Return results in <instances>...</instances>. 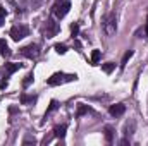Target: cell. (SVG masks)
I'll return each instance as SVG.
<instances>
[{"label": "cell", "mask_w": 148, "mask_h": 146, "mask_svg": "<svg viewBox=\"0 0 148 146\" xmlns=\"http://www.w3.org/2000/svg\"><path fill=\"white\" fill-rule=\"evenodd\" d=\"M77 76L76 74H64V72H55L52 74L48 79H47V84L48 86H59V84H64V83H71L76 81Z\"/></svg>", "instance_id": "1"}, {"label": "cell", "mask_w": 148, "mask_h": 146, "mask_svg": "<svg viewBox=\"0 0 148 146\" xmlns=\"http://www.w3.org/2000/svg\"><path fill=\"white\" fill-rule=\"evenodd\" d=\"M69 9H71V2H69V0H57L52 10H53V16H55L57 19H62V17L67 16Z\"/></svg>", "instance_id": "2"}, {"label": "cell", "mask_w": 148, "mask_h": 146, "mask_svg": "<svg viewBox=\"0 0 148 146\" xmlns=\"http://www.w3.org/2000/svg\"><path fill=\"white\" fill-rule=\"evenodd\" d=\"M103 29H105L107 36H114V35H115L117 23H115V14H114V12L107 14V17H105V23H103Z\"/></svg>", "instance_id": "3"}, {"label": "cell", "mask_w": 148, "mask_h": 146, "mask_svg": "<svg viewBox=\"0 0 148 146\" xmlns=\"http://www.w3.org/2000/svg\"><path fill=\"white\" fill-rule=\"evenodd\" d=\"M19 52H21V55H23V57L35 60V59H38V55H40V46L31 43V45H26V46H23Z\"/></svg>", "instance_id": "4"}, {"label": "cell", "mask_w": 148, "mask_h": 146, "mask_svg": "<svg viewBox=\"0 0 148 146\" xmlns=\"http://www.w3.org/2000/svg\"><path fill=\"white\" fill-rule=\"evenodd\" d=\"M28 35H29V28L24 26V24H21V26H14V28L10 29V36H12L14 41H19V40L26 38Z\"/></svg>", "instance_id": "5"}, {"label": "cell", "mask_w": 148, "mask_h": 146, "mask_svg": "<svg viewBox=\"0 0 148 146\" xmlns=\"http://www.w3.org/2000/svg\"><path fill=\"white\" fill-rule=\"evenodd\" d=\"M59 24L53 21V19H48L47 21V29H45V36L47 38H52V36H55L57 33H59Z\"/></svg>", "instance_id": "6"}, {"label": "cell", "mask_w": 148, "mask_h": 146, "mask_svg": "<svg viewBox=\"0 0 148 146\" xmlns=\"http://www.w3.org/2000/svg\"><path fill=\"white\" fill-rule=\"evenodd\" d=\"M124 112H126V105H122V103L110 105V108H109V113H110L112 117H121Z\"/></svg>", "instance_id": "7"}, {"label": "cell", "mask_w": 148, "mask_h": 146, "mask_svg": "<svg viewBox=\"0 0 148 146\" xmlns=\"http://www.w3.org/2000/svg\"><path fill=\"white\" fill-rule=\"evenodd\" d=\"M66 131H67V126H66V124H62V126H55L52 132H53V136H55V138H60V139H62V138L66 136Z\"/></svg>", "instance_id": "8"}, {"label": "cell", "mask_w": 148, "mask_h": 146, "mask_svg": "<svg viewBox=\"0 0 148 146\" xmlns=\"http://www.w3.org/2000/svg\"><path fill=\"white\" fill-rule=\"evenodd\" d=\"M23 65L21 64H14V62H10V64H5V71H7V74H14L16 71H19Z\"/></svg>", "instance_id": "9"}, {"label": "cell", "mask_w": 148, "mask_h": 146, "mask_svg": "<svg viewBox=\"0 0 148 146\" xmlns=\"http://www.w3.org/2000/svg\"><path fill=\"white\" fill-rule=\"evenodd\" d=\"M88 112H91V108H90L88 105L79 103V105H77V110H76V117H81V115H84V113H88Z\"/></svg>", "instance_id": "10"}, {"label": "cell", "mask_w": 148, "mask_h": 146, "mask_svg": "<svg viewBox=\"0 0 148 146\" xmlns=\"http://www.w3.org/2000/svg\"><path fill=\"white\" fill-rule=\"evenodd\" d=\"M0 53H2L3 57H9V55H10V50H9V46H7L5 40H2V38H0Z\"/></svg>", "instance_id": "11"}, {"label": "cell", "mask_w": 148, "mask_h": 146, "mask_svg": "<svg viewBox=\"0 0 148 146\" xmlns=\"http://www.w3.org/2000/svg\"><path fill=\"white\" fill-rule=\"evenodd\" d=\"M133 53H134L133 50H127V52L124 53V57H122V60H121V69H124V67H126V64L129 62V59L133 57Z\"/></svg>", "instance_id": "12"}, {"label": "cell", "mask_w": 148, "mask_h": 146, "mask_svg": "<svg viewBox=\"0 0 148 146\" xmlns=\"http://www.w3.org/2000/svg\"><path fill=\"white\" fill-rule=\"evenodd\" d=\"M33 102H36V96H29V95H26V93L21 95V103H23V105H26V103H33Z\"/></svg>", "instance_id": "13"}, {"label": "cell", "mask_w": 148, "mask_h": 146, "mask_svg": "<svg viewBox=\"0 0 148 146\" xmlns=\"http://www.w3.org/2000/svg\"><path fill=\"white\" fill-rule=\"evenodd\" d=\"M103 132H105V139H107V143H112V141H114V129H112L110 126H107Z\"/></svg>", "instance_id": "14"}, {"label": "cell", "mask_w": 148, "mask_h": 146, "mask_svg": "<svg viewBox=\"0 0 148 146\" xmlns=\"http://www.w3.org/2000/svg\"><path fill=\"white\" fill-rule=\"evenodd\" d=\"M100 57H102V52H100V50H93V52H91V64L97 65L98 60H100Z\"/></svg>", "instance_id": "15"}, {"label": "cell", "mask_w": 148, "mask_h": 146, "mask_svg": "<svg viewBox=\"0 0 148 146\" xmlns=\"http://www.w3.org/2000/svg\"><path fill=\"white\" fill-rule=\"evenodd\" d=\"M57 108H59V102H57V100H52V102H50V107H48L47 112H45V117H47V115H50L52 112H55Z\"/></svg>", "instance_id": "16"}, {"label": "cell", "mask_w": 148, "mask_h": 146, "mask_svg": "<svg viewBox=\"0 0 148 146\" xmlns=\"http://www.w3.org/2000/svg\"><path fill=\"white\" fill-rule=\"evenodd\" d=\"M102 69H103V72L110 74L112 71L115 69V64H114V62H107V64H103V65H102Z\"/></svg>", "instance_id": "17"}, {"label": "cell", "mask_w": 148, "mask_h": 146, "mask_svg": "<svg viewBox=\"0 0 148 146\" xmlns=\"http://www.w3.org/2000/svg\"><path fill=\"white\" fill-rule=\"evenodd\" d=\"M55 52H57V53H60V55H64V53L67 52V46H66V45L57 43V45H55Z\"/></svg>", "instance_id": "18"}, {"label": "cell", "mask_w": 148, "mask_h": 146, "mask_svg": "<svg viewBox=\"0 0 148 146\" xmlns=\"http://www.w3.org/2000/svg\"><path fill=\"white\" fill-rule=\"evenodd\" d=\"M77 35H79V24H77V23H74L73 26H71V36L76 38Z\"/></svg>", "instance_id": "19"}, {"label": "cell", "mask_w": 148, "mask_h": 146, "mask_svg": "<svg viewBox=\"0 0 148 146\" xmlns=\"http://www.w3.org/2000/svg\"><path fill=\"white\" fill-rule=\"evenodd\" d=\"M133 129H134V122H131V124H126L124 134H126V136H131V134H133Z\"/></svg>", "instance_id": "20"}, {"label": "cell", "mask_w": 148, "mask_h": 146, "mask_svg": "<svg viewBox=\"0 0 148 146\" xmlns=\"http://www.w3.org/2000/svg\"><path fill=\"white\" fill-rule=\"evenodd\" d=\"M31 81H33V72H29L28 76H26V79L23 81V86H24V88H28V86L31 84Z\"/></svg>", "instance_id": "21"}, {"label": "cell", "mask_w": 148, "mask_h": 146, "mask_svg": "<svg viewBox=\"0 0 148 146\" xmlns=\"http://www.w3.org/2000/svg\"><path fill=\"white\" fill-rule=\"evenodd\" d=\"M3 19H5V9H3V5H0V26H2Z\"/></svg>", "instance_id": "22"}, {"label": "cell", "mask_w": 148, "mask_h": 146, "mask_svg": "<svg viewBox=\"0 0 148 146\" xmlns=\"http://www.w3.org/2000/svg\"><path fill=\"white\" fill-rule=\"evenodd\" d=\"M7 84H9V81H7V79H2V83H0V88H2V89H5V88H7Z\"/></svg>", "instance_id": "23"}, {"label": "cell", "mask_w": 148, "mask_h": 146, "mask_svg": "<svg viewBox=\"0 0 148 146\" xmlns=\"http://www.w3.org/2000/svg\"><path fill=\"white\" fill-rule=\"evenodd\" d=\"M28 143H33V145H35L36 139H35V138H26V139H24V145H28Z\"/></svg>", "instance_id": "24"}, {"label": "cell", "mask_w": 148, "mask_h": 146, "mask_svg": "<svg viewBox=\"0 0 148 146\" xmlns=\"http://www.w3.org/2000/svg\"><path fill=\"white\" fill-rule=\"evenodd\" d=\"M145 36H148V17H147V24H145Z\"/></svg>", "instance_id": "25"}]
</instances>
